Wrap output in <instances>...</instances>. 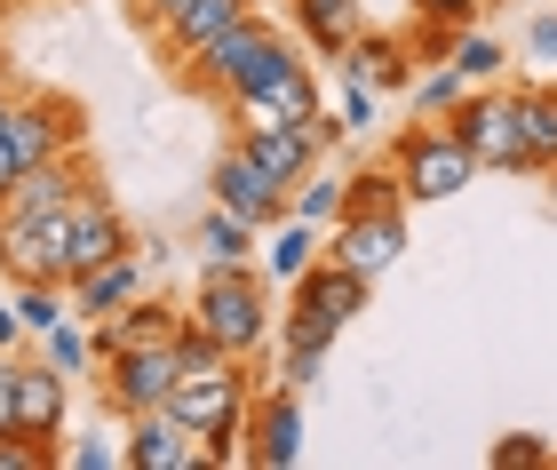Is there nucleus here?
<instances>
[{
  "instance_id": "f257e3e1",
  "label": "nucleus",
  "mask_w": 557,
  "mask_h": 470,
  "mask_svg": "<svg viewBox=\"0 0 557 470\" xmlns=\"http://www.w3.org/2000/svg\"><path fill=\"white\" fill-rule=\"evenodd\" d=\"M278 64H295V40L278 33V24L263 16V9H247L239 24H223V33L208 40V48H191L184 64V88L191 96H208V104H223V96H239V88H256L263 72H278Z\"/></svg>"
},
{
  "instance_id": "f03ea898",
  "label": "nucleus",
  "mask_w": 557,
  "mask_h": 470,
  "mask_svg": "<svg viewBox=\"0 0 557 470\" xmlns=\"http://www.w3.org/2000/svg\"><path fill=\"white\" fill-rule=\"evenodd\" d=\"M256 359H232L223 375H199V383H175L168 391V415L199 438V470H223L239 462V438H247V399H256Z\"/></svg>"
},
{
  "instance_id": "7ed1b4c3",
  "label": "nucleus",
  "mask_w": 557,
  "mask_h": 470,
  "mask_svg": "<svg viewBox=\"0 0 557 470\" xmlns=\"http://www.w3.org/2000/svg\"><path fill=\"white\" fill-rule=\"evenodd\" d=\"M271 280L256 263H208V280H199V295L184 304V319L191 327H208L232 359H256L263 343H271V327H278V311H271Z\"/></svg>"
},
{
  "instance_id": "20e7f679",
  "label": "nucleus",
  "mask_w": 557,
  "mask_h": 470,
  "mask_svg": "<svg viewBox=\"0 0 557 470\" xmlns=\"http://www.w3.org/2000/svg\"><path fill=\"white\" fill-rule=\"evenodd\" d=\"M367 287H374V280H359V271H343V263H326V256H319L311 271H295V280H287L295 311L278 319V343H302V351H335V335L367 311Z\"/></svg>"
},
{
  "instance_id": "39448f33",
  "label": "nucleus",
  "mask_w": 557,
  "mask_h": 470,
  "mask_svg": "<svg viewBox=\"0 0 557 470\" xmlns=\"http://www.w3.org/2000/svg\"><path fill=\"white\" fill-rule=\"evenodd\" d=\"M391 176H398V191H407V208L422 200H454V191H470L478 184V160L454 144V128L446 120H414V128H398V144H391Z\"/></svg>"
},
{
  "instance_id": "423d86ee",
  "label": "nucleus",
  "mask_w": 557,
  "mask_h": 470,
  "mask_svg": "<svg viewBox=\"0 0 557 470\" xmlns=\"http://www.w3.org/2000/svg\"><path fill=\"white\" fill-rule=\"evenodd\" d=\"M446 128H454V144H462L478 168H494V176H534V168H525V144H518L510 81H494V88H462V96H454V112H446Z\"/></svg>"
},
{
  "instance_id": "0eeeda50",
  "label": "nucleus",
  "mask_w": 557,
  "mask_h": 470,
  "mask_svg": "<svg viewBox=\"0 0 557 470\" xmlns=\"http://www.w3.org/2000/svg\"><path fill=\"white\" fill-rule=\"evenodd\" d=\"M0 136L16 144L24 168H40V160H57V152H88V120H81V104H72V96H57V88L16 96L9 120H0Z\"/></svg>"
},
{
  "instance_id": "6e6552de",
  "label": "nucleus",
  "mask_w": 557,
  "mask_h": 470,
  "mask_svg": "<svg viewBox=\"0 0 557 470\" xmlns=\"http://www.w3.org/2000/svg\"><path fill=\"white\" fill-rule=\"evenodd\" d=\"M57 224H64V280H81V271L96 263H112V256H136V232H128V215H120L96 184H81L72 200L57 208Z\"/></svg>"
},
{
  "instance_id": "1a4fd4ad",
  "label": "nucleus",
  "mask_w": 557,
  "mask_h": 470,
  "mask_svg": "<svg viewBox=\"0 0 557 470\" xmlns=\"http://www.w3.org/2000/svg\"><path fill=\"white\" fill-rule=\"evenodd\" d=\"M223 112H232V136H247V128H278V120H319L326 112V96H319V72L311 64H278V72H263L256 88H239V96H223Z\"/></svg>"
},
{
  "instance_id": "9d476101",
  "label": "nucleus",
  "mask_w": 557,
  "mask_h": 470,
  "mask_svg": "<svg viewBox=\"0 0 557 470\" xmlns=\"http://www.w3.org/2000/svg\"><path fill=\"white\" fill-rule=\"evenodd\" d=\"M239 462H256V470H295V462H302V391H287L278 375L256 383V399H247Z\"/></svg>"
},
{
  "instance_id": "9b49d317",
  "label": "nucleus",
  "mask_w": 557,
  "mask_h": 470,
  "mask_svg": "<svg viewBox=\"0 0 557 470\" xmlns=\"http://www.w3.org/2000/svg\"><path fill=\"white\" fill-rule=\"evenodd\" d=\"M104 375H96V399H104V415H151V407H168V391H175V351L168 343H151V351H112V359H96Z\"/></svg>"
},
{
  "instance_id": "f8f14e48",
  "label": "nucleus",
  "mask_w": 557,
  "mask_h": 470,
  "mask_svg": "<svg viewBox=\"0 0 557 470\" xmlns=\"http://www.w3.org/2000/svg\"><path fill=\"white\" fill-rule=\"evenodd\" d=\"M319 256L359 271V280H383V271L407 256V215H335L319 232Z\"/></svg>"
},
{
  "instance_id": "ddd939ff",
  "label": "nucleus",
  "mask_w": 557,
  "mask_h": 470,
  "mask_svg": "<svg viewBox=\"0 0 557 470\" xmlns=\"http://www.w3.org/2000/svg\"><path fill=\"white\" fill-rule=\"evenodd\" d=\"M208 191H215V208L247 215L256 232H271L278 215H287V184H278V176H263V168L247 160V144H239V136L215 152V168H208Z\"/></svg>"
},
{
  "instance_id": "4468645a",
  "label": "nucleus",
  "mask_w": 557,
  "mask_h": 470,
  "mask_svg": "<svg viewBox=\"0 0 557 470\" xmlns=\"http://www.w3.org/2000/svg\"><path fill=\"white\" fill-rule=\"evenodd\" d=\"M175 327H184V311L168 304V295H136V304H120L112 319H96L88 327V351L112 359V351H151V343H175Z\"/></svg>"
},
{
  "instance_id": "2eb2a0df",
  "label": "nucleus",
  "mask_w": 557,
  "mask_h": 470,
  "mask_svg": "<svg viewBox=\"0 0 557 470\" xmlns=\"http://www.w3.org/2000/svg\"><path fill=\"white\" fill-rule=\"evenodd\" d=\"M64 415H72V375H57L48 359H24L16 351V431L24 438H64Z\"/></svg>"
},
{
  "instance_id": "dca6fc26",
  "label": "nucleus",
  "mask_w": 557,
  "mask_h": 470,
  "mask_svg": "<svg viewBox=\"0 0 557 470\" xmlns=\"http://www.w3.org/2000/svg\"><path fill=\"white\" fill-rule=\"evenodd\" d=\"M120 470H199V438L175 423L168 407L128 415V438H120Z\"/></svg>"
},
{
  "instance_id": "f3484780",
  "label": "nucleus",
  "mask_w": 557,
  "mask_h": 470,
  "mask_svg": "<svg viewBox=\"0 0 557 470\" xmlns=\"http://www.w3.org/2000/svg\"><path fill=\"white\" fill-rule=\"evenodd\" d=\"M247 144V160H256L263 168V176H278V184H302V176H311V168L326 160V136H319V120H302V128H295V120H278V128H247L239 136Z\"/></svg>"
},
{
  "instance_id": "a211bd4d",
  "label": "nucleus",
  "mask_w": 557,
  "mask_h": 470,
  "mask_svg": "<svg viewBox=\"0 0 557 470\" xmlns=\"http://www.w3.org/2000/svg\"><path fill=\"white\" fill-rule=\"evenodd\" d=\"M247 9H263V0H175V9L151 24V40H160V57H168V64H184L191 48H208L223 24H239Z\"/></svg>"
},
{
  "instance_id": "6ab92c4d",
  "label": "nucleus",
  "mask_w": 557,
  "mask_h": 470,
  "mask_svg": "<svg viewBox=\"0 0 557 470\" xmlns=\"http://www.w3.org/2000/svg\"><path fill=\"white\" fill-rule=\"evenodd\" d=\"M136 295H144V256H112V263L81 271V280H64V311L81 319V327H96V319H112L120 304H136Z\"/></svg>"
},
{
  "instance_id": "aec40b11",
  "label": "nucleus",
  "mask_w": 557,
  "mask_h": 470,
  "mask_svg": "<svg viewBox=\"0 0 557 470\" xmlns=\"http://www.w3.org/2000/svg\"><path fill=\"white\" fill-rule=\"evenodd\" d=\"M335 64H343V81H367L374 96H391V88L414 81V48H407V33H374V24L343 48Z\"/></svg>"
},
{
  "instance_id": "412c9836",
  "label": "nucleus",
  "mask_w": 557,
  "mask_h": 470,
  "mask_svg": "<svg viewBox=\"0 0 557 470\" xmlns=\"http://www.w3.org/2000/svg\"><path fill=\"white\" fill-rule=\"evenodd\" d=\"M510 112H518L525 168L549 176V168H557V81H510Z\"/></svg>"
},
{
  "instance_id": "4be33fe9",
  "label": "nucleus",
  "mask_w": 557,
  "mask_h": 470,
  "mask_svg": "<svg viewBox=\"0 0 557 470\" xmlns=\"http://www.w3.org/2000/svg\"><path fill=\"white\" fill-rule=\"evenodd\" d=\"M367 33V0H295V40L311 57H343Z\"/></svg>"
},
{
  "instance_id": "5701e85b",
  "label": "nucleus",
  "mask_w": 557,
  "mask_h": 470,
  "mask_svg": "<svg viewBox=\"0 0 557 470\" xmlns=\"http://www.w3.org/2000/svg\"><path fill=\"white\" fill-rule=\"evenodd\" d=\"M256 256H263V263H256L263 280H271V287H287L295 271H311V263H319V224H302V215H278V224L263 232Z\"/></svg>"
},
{
  "instance_id": "b1692460",
  "label": "nucleus",
  "mask_w": 557,
  "mask_h": 470,
  "mask_svg": "<svg viewBox=\"0 0 557 470\" xmlns=\"http://www.w3.org/2000/svg\"><path fill=\"white\" fill-rule=\"evenodd\" d=\"M191 247H199V263H256L263 232L247 224V215H232V208H208L199 232H191Z\"/></svg>"
},
{
  "instance_id": "393cba45",
  "label": "nucleus",
  "mask_w": 557,
  "mask_h": 470,
  "mask_svg": "<svg viewBox=\"0 0 557 470\" xmlns=\"http://www.w3.org/2000/svg\"><path fill=\"white\" fill-rule=\"evenodd\" d=\"M446 64L462 72V88H494L502 72H510V48H502L494 33H478V24H462V33H454V48H446Z\"/></svg>"
},
{
  "instance_id": "a878e982",
  "label": "nucleus",
  "mask_w": 557,
  "mask_h": 470,
  "mask_svg": "<svg viewBox=\"0 0 557 470\" xmlns=\"http://www.w3.org/2000/svg\"><path fill=\"white\" fill-rule=\"evenodd\" d=\"M343 215H407V191H398L391 160H383V168H359V176H343Z\"/></svg>"
},
{
  "instance_id": "bb28decb",
  "label": "nucleus",
  "mask_w": 557,
  "mask_h": 470,
  "mask_svg": "<svg viewBox=\"0 0 557 470\" xmlns=\"http://www.w3.org/2000/svg\"><path fill=\"white\" fill-rule=\"evenodd\" d=\"M287 215H302V224H319V232H326V224L343 215V176H335V168L319 160L311 176H302V184L287 191Z\"/></svg>"
},
{
  "instance_id": "cd10ccee",
  "label": "nucleus",
  "mask_w": 557,
  "mask_h": 470,
  "mask_svg": "<svg viewBox=\"0 0 557 470\" xmlns=\"http://www.w3.org/2000/svg\"><path fill=\"white\" fill-rule=\"evenodd\" d=\"M168 351H175V383H199V375H223V367H232V351H223L208 327H191V319L175 327Z\"/></svg>"
},
{
  "instance_id": "c85d7f7f",
  "label": "nucleus",
  "mask_w": 557,
  "mask_h": 470,
  "mask_svg": "<svg viewBox=\"0 0 557 470\" xmlns=\"http://www.w3.org/2000/svg\"><path fill=\"white\" fill-rule=\"evenodd\" d=\"M9 304H16V327H24V343H40V335L64 319V287H48V280H16V295H9Z\"/></svg>"
},
{
  "instance_id": "c756f323",
  "label": "nucleus",
  "mask_w": 557,
  "mask_h": 470,
  "mask_svg": "<svg viewBox=\"0 0 557 470\" xmlns=\"http://www.w3.org/2000/svg\"><path fill=\"white\" fill-rule=\"evenodd\" d=\"M407 96H414V120H446L454 96H462V72H454V64H414Z\"/></svg>"
},
{
  "instance_id": "7c9ffc66",
  "label": "nucleus",
  "mask_w": 557,
  "mask_h": 470,
  "mask_svg": "<svg viewBox=\"0 0 557 470\" xmlns=\"http://www.w3.org/2000/svg\"><path fill=\"white\" fill-rule=\"evenodd\" d=\"M40 359H48V367H57V375H88V367H96V351H88V327H81V319H72V311H64V319H57V327H48V335H40Z\"/></svg>"
},
{
  "instance_id": "2f4dec72",
  "label": "nucleus",
  "mask_w": 557,
  "mask_h": 470,
  "mask_svg": "<svg viewBox=\"0 0 557 470\" xmlns=\"http://www.w3.org/2000/svg\"><path fill=\"white\" fill-rule=\"evenodd\" d=\"M494 470H549V438H534V431L494 438Z\"/></svg>"
},
{
  "instance_id": "473e14b6",
  "label": "nucleus",
  "mask_w": 557,
  "mask_h": 470,
  "mask_svg": "<svg viewBox=\"0 0 557 470\" xmlns=\"http://www.w3.org/2000/svg\"><path fill=\"white\" fill-rule=\"evenodd\" d=\"M374 104H383V96H374L367 81H343V96H335V120H343V136H367V128H374Z\"/></svg>"
},
{
  "instance_id": "72a5a7b5",
  "label": "nucleus",
  "mask_w": 557,
  "mask_h": 470,
  "mask_svg": "<svg viewBox=\"0 0 557 470\" xmlns=\"http://www.w3.org/2000/svg\"><path fill=\"white\" fill-rule=\"evenodd\" d=\"M0 470H57V447L24 431H0Z\"/></svg>"
},
{
  "instance_id": "f704fd0d",
  "label": "nucleus",
  "mask_w": 557,
  "mask_h": 470,
  "mask_svg": "<svg viewBox=\"0 0 557 470\" xmlns=\"http://www.w3.org/2000/svg\"><path fill=\"white\" fill-rule=\"evenodd\" d=\"M326 375V351H302V343H278V383L287 391H311Z\"/></svg>"
},
{
  "instance_id": "c9c22d12",
  "label": "nucleus",
  "mask_w": 557,
  "mask_h": 470,
  "mask_svg": "<svg viewBox=\"0 0 557 470\" xmlns=\"http://www.w3.org/2000/svg\"><path fill=\"white\" fill-rule=\"evenodd\" d=\"M57 462H64V470H120V447L96 431V438H72V447H57Z\"/></svg>"
},
{
  "instance_id": "e433bc0d",
  "label": "nucleus",
  "mask_w": 557,
  "mask_h": 470,
  "mask_svg": "<svg viewBox=\"0 0 557 470\" xmlns=\"http://www.w3.org/2000/svg\"><path fill=\"white\" fill-rule=\"evenodd\" d=\"M414 24H478V0H414Z\"/></svg>"
},
{
  "instance_id": "4c0bfd02",
  "label": "nucleus",
  "mask_w": 557,
  "mask_h": 470,
  "mask_svg": "<svg viewBox=\"0 0 557 470\" xmlns=\"http://www.w3.org/2000/svg\"><path fill=\"white\" fill-rule=\"evenodd\" d=\"M525 48H534V57H549V64H557V9L525 24Z\"/></svg>"
},
{
  "instance_id": "58836bf2",
  "label": "nucleus",
  "mask_w": 557,
  "mask_h": 470,
  "mask_svg": "<svg viewBox=\"0 0 557 470\" xmlns=\"http://www.w3.org/2000/svg\"><path fill=\"white\" fill-rule=\"evenodd\" d=\"M0 431H16V359L0 351Z\"/></svg>"
},
{
  "instance_id": "ea45409f",
  "label": "nucleus",
  "mask_w": 557,
  "mask_h": 470,
  "mask_svg": "<svg viewBox=\"0 0 557 470\" xmlns=\"http://www.w3.org/2000/svg\"><path fill=\"white\" fill-rule=\"evenodd\" d=\"M0 351H9V359L24 351V327H16V304H9V295H0Z\"/></svg>"
},
{
  "instance_id": "a19ab883",
  "label": "nucleus",
  "mask_w": 557,
  "mask_h": 470,
  "mask_svg": "<svg viewBox=\"0 0 557 470\" xmlns=\"http://www.w3.org/2000/svg\"><path fill=\"white\" fill-rule=\"evenodd\" d=\"M168 9H175V0H128V16H136V24H144V33H151V24H160V16H168Z\"/></svg>"
},
{
  "instance_id": "79ce46f5",
  "label": "nucleus",
  "mask_w": 557,
  "mask_h": 470,
  "mask_svg": "<svg viewBox=\"0 0 557 470\" xmlns=\"http://www.w3.org/2000/svg\"><path fill=\"white\" fill-rule=\"evenodd\" d=\"M9 104H16V88H9V72H0V120H9Z\"/></svg>"
},
{
  "instance_id": "37998d69",
  "label": "nucleus",
  "mask_w": 557,
  "mask_h": 470,
  "mask_svg": "<svg viewBox=\"0 0 557 470\" xmlns=\"http://www.w3.org/2000/svg\"><path fill=\"white\" fill-rule=\"evenodd\" d=\"M549 208H557V168H549Z\"/></svg>"
},
{
  "instance_id": "c03bdc74",
  "label": "nucleus",
  "mask_w": 557,
  "mask_h": 470,
  "mask_svg": "<svg viewBox=\"0 0 557 470\" xmlns=\"http://www.w3.org/2000/svg\"><path fill=\"white\" fill-rule=\"evenodd\" d=\"M478 9H502V0H478Z\"/></svg>"
},
{
  "instance_id": "a18cd8bd",
  "label": "nucleus",
  "mask_w": 557,
  "mask_h": 470,
  "mask_svg": "<svg viewBox=\"0 0 557 470\" xmlns=\"http://www.w3.org/2000/svg\"><path fill=\"white\" fill-rule=\"evenodd\" d=\"M549 462H557V447H549Z\"/></svg>"
}]
</instances>
